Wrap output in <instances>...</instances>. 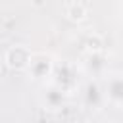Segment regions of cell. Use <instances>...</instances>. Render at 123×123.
<instances>
[{"label": "cell", "instance_id": "6da1fadb", "mask_svg": "<svg viewBox=\"0 0 123 123\" xmlns=\"http://www.w3.org/2000/svg\"><path fill=\"white\" fill-rule=\"evenodd\" d=\"M67 15H69L71 19H83V17L86 15V12H85V8H83L81 4H71V8L67 10Z\"/></svg>", "mask_w": 123, "mask_h": 123}]
</instances>
